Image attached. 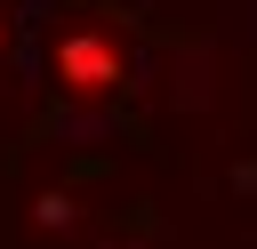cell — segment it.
Wrapping results in <instances>:
<instances>
[{
    "mask_svg": "<svg viewBox=\"0 0 257 249\" xmlns=\"http://www.w3.org/2000/svg\"><path fill=\"white\" fill-rule=\"evenodd\" d=\"M64 72H80L96 88V80H112V48L104 40H64Z\"/></svg>",
    "mask_w": 257,
    "mask_h": 249,
    "instance_id": "6da1fadb",
    "label": "cell"
}]
</instances>
